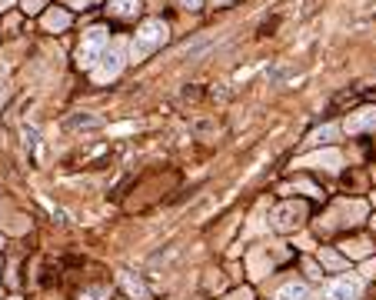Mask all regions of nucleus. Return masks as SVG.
<instances>
[{
	"label": "nucleus",
	"instance_id": "1",
	"mask_svg": "<svg viewBox=\"0 0 376 300\" xmlns=\"http://www.w3.org/2000/svg\"><path fill=\"white\" fill-rule=\"evenodd\" d=\"M107 44H110V30L107 27H90L83 34V40H80V47H77V67L80 71H94L97 60L107 50Z\"/></svg>",
	"mask_w": 376,
	"mask_h": 300
},
{
	"label": "nucleus",
	"instance_id": "2",
	"mask_svg": "<svg viewBox=\"0 0 376 300\" xmlns=\"http://www.w3.org/2000/svg\"><path fill=\"white\" fill-rule=\"evenodd\" d=\"M167 37H170V27L164 20H144L140 30H137V40H133V60H144L150 50L164 47Z\"/></svg>",
	"mask_w": 376,
	"mask_h": 300
},
{
	"label": "nucleus",
	"instance_id": "3",
	"mask_svg": "<svg viewBox=\"0 0 376 300\" xmlns=\"http://www.w3.org/2000/svg\"><path fill=\"white\" fill-rule=\"evenodd\" d=\"M306 217H310V204H306V200H283V204L273 210L270 224H273L277 234H293V230L303 227Z\"/></svg>",
	"mask_w": 376,
	"mask_h": 300
},
{
	"label": "nucleus",
	"instance_id": "4",
	"mask_svg": "<svg viewBox=\"0 0 376 300\" xmlns=\"http://www.w3.org/2000/svg\"><path fill=\"white\" fill-rule=\"evenodd\" d=\"M376 131V107L373 104H366V107H359L346 117V133H370Z\"/></svg>",
	"mask_w": 376,
	"mask_h": 300
},
{
	"label": "nucleus",
	"instance_id": "5",
	"mask_svg": "<svg viewBox=\"0 0 376 300\" xmlns=\"http://www.w3.org/2000/svg\"><path fill=\"white\" fill-rule=\"evenodd\" d=\"M100 60H103V64H100V71H97V80L107 84L113 77H120V71H123V47H113L110 54H103Z\"/></svg>",
	"mask_w": 376,
	"mask_h": 300
},
{
	"label": "nucleus",
	"instance_id": "6",
	"mask_svg": "<svg viewBox=\"0 0 376 300\" xmlns=\"http://www.w3.org/2000/svg\"><path fill=\"white\" fill-rule=\"evenodd\" d=\"M107 14L117 20H137L140 17V0H110Z\"/></svg>",
	"mask_w": 376,
	"mask_h": 300
},
{
	"label": "nucleus",
	"instance_id": "7",
	"mask_svg": "<svg viewBox=\"0 0 376 300\" xmlns=\"http://www.w3.org/2000/svg\"><path fill=\"white\" fill-rule=\"evenodd\" d=\"M359 294V283L350 281V277H343V281H333L326 287V300H353Z\"/></svg>",
	"mask_w": 376,
	"mask_h": 300
},
{
	"label": "nucleus",
	"instance_id": "8",
	"mask_svg": "<svg viewBox=\"0 0 376 300\" xmlns=\"http://www.w3.org/2000/svg\"><path fill=\"white\" fill-rule=\"evenodd\" d=\"M339 164H343L339 150H320V153H313V157L303 160V167H323V170H337Z\"/></svg>",
	"mask_w": 376,
	"mask_h": 300
},
{
	"label": "nucleus",
	"instance_id": "9",
	"mask_svg": "<svg viewBox=\"0 0 376 300\" xmlns=\"http://www.w3.org/2000/svg\"><path fill=\"white\" fill-rule=\"evenodd\" d=\"M43 27H47V30H67V27H70V14H67V10H63V7H50V10H47V14H43Z\"/></svg>",
	"mask_w": 376,
	"mask_h": 300
},
{
	"label": "nucleus",
	"instance_id": "10",
	"mask_svg": "<svg viewBox=\"0 0 376 300\" xmlns=\"http://www.w3.org/2000/svg\"><path fill=\"white\" fill-rule=\"evenodd\" d=\"M277 300H310V287L306 283H286V287H280Z\"/></svg>",
	"mask_w": 376,
	"mask_h": 300
},
{
	"label": "nucleus",
	"instance_id": "11",
	"mask_svg": "<svg viewBox=\"0 0 376 300\" xmlns=\"http://www.w3.org/2000/svg\"><path fill=\"white\" fill-rule=\"evenodd\" d=\"M123 287H127V294L137 300H147V287L140 277H133V274H123Z\"/></svg>",
	"mask_w": 376,
	"mask_h": 300
},
{
	"label": "nucleus",
	"instance_id": "12",
	"mask_svg": "<svg viewBox=\"0 0 376 300\" xmlns=\"http://www.w3.org/2000/svg\"><path fill=\"white\" fill-rule=\"evenodd\" d=\"M343 250H346L353 261H363V257H370V244H366V241H353V244L346 241V244H343Z\"/></svg>",
	"mask_w": 376,
	"mask_h": 300
},
{
	"label": "nucleus",
	"instance_id": "13",
	"mask_svg": "<svg viewBox=\"0 0 376 300\" xmlns=\"http://www.w3.org/2000/svg\"><path fill=\"white\" fill-rule=\"evenodd\" d=\"M320 261L326 263L330 270H339V267H346V263L339 261V257H337V254H333V250H326V247H323V250H320Z\"/></svg>",
	"mask_w": 376,
	"mask_h": 300
},
{
	"label": "nucleus",
	"instance_id": "14",
	"mask_svg": "<svg viewBox=\"0 0 376 300\" xmlns=\"http://www.w3.org/2000/svg\"><path fill=\"white\" fill-rule=\"evenodd\" d=\"M107 294H110L107 287H90V290H83V294H80V300H103Z\"/></svg>",
	"mask_w": 376,
	"mask_h": 300
},
{
	"label": "nucleus",
	"instance_id": "15",
	"mask_svg": "<svg viewBox=\"0 0 376 300\" xmlns=\"http://www.w3.org/2000/svg\"><path fill=\"white\" fill-rule=\"evenodd\" d=\"M67 127H97V120L94 117H70Z\"/></svg>",
	"mask_w": 376,
	"mask_h": 300
},
{
	"label": "nucleus",
	"instance_id": "16",
	"mask_svg": "<svg viewBox=\"0 0 376 300\" xmlns=\"http://www.w3.org/2000/svg\"><path fill=\"white\" fill-rule=\"evenodd\" d=\"M40 7H47V0H23V10L27 14H37Z\"/></svg>",
	"mask_w": 376,
	"mask_h": 300
},
{
	"label": "nucleus",
	"instance_id": "17",
	"mask_svg": "<svg viewBox=\"0 0 376 300\" xmlns=\"http://www.w3.org/2000/svg\"><path fill=\"white\" fill-rule=\"evenodd\" d=\"M323 137L330 140V137H333V127H323V131H317V133H313V140H323Z\"/></svg>",
	"mask_w": 376,
	"mask_h": 300
},
{
	"label": "nucleus",
	"instance_id": "18",
	"mask_svg": "<svg viewBox=\"0 0 376 300\" xmlns=\"http://www.w3.org/2000/svg\"><path fill=\"white\" fill-rule=\"evenodd\" d=\"M250 297H253V294H250L246 287H244V290H237V294H233V300H250Z\"/></svg>",
	"mask_w": 376,
	"mask_h": 300
},
{
	"label": "nucleus",
	"instance_id": "19",
	"mask_svg": "<svg viewBox=\"0 0 376 300\" xmlns=\"http://www.w3.org/2000/svg\"><path fill=\"white\" fill-rule=\"evenodd\" d=\"M184 7H190V10H197V7H200V0H184Z\"/></svg>",
	"mask_w": 376,
	"mask_h": 300
},
{
	"label": "nucleus",
	"instance_id": "20",
	"mask_svg": "<svg viewBox=\"0 0 376 300\" xmlns=\"http://www.w3.org/2000/svg\"><path fill=\"white\" fill-rule=\"evenodd\" d=\"M210 3H213V7H226L230 0H210Z\"/></svg>",
	"mask_w": 376,
	"mask_h": 300
}]
</instances>
